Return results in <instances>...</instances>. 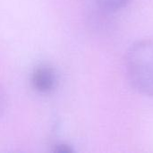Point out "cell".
<instances>
[{"label": "cell", "mask_w": 153, "mask_h": 153, "mask_svg": "<svg viewBox=\"0 0 153 153\" xmlns=\"http://www.w3.org/2000/svg\"><path fill=\"white\" fill-rule=\"evenodd\" d=\"M55 152H56L61 153H70L73 152V149H72L69 145H67V144L61 143V144H57V145L56 146Z\"/></svg>", "instance_id": "obj_5"}, {"label": "cell", "mask_w": 153, "mask_h": 153, "mask_svg": "<svg viewBox=\"0 0 153 153\" xmlns=\"http://www.w3.org/2000/svg\"><path fill=\"white\" fill-rule=\"evenodd\" d=\"M93 3L101 10L115 12L125 7L130 0H92Z\"/></svg>", "instance_id": "obj_3"}, {"label": "cell", "mask_w": 153, "mask_h": 153, "mask_svg": "<svg viewBox=\"0 0 153 153\" xmlns=\"http://www.w3.org/2000/svg\"><path fill=\"white\" fill-rule=\"evenodd\" d=\"M126 71L134 90L153 97V41L142 40L130 47L126 56Z\"/></svg>", "instance_id": "obj_1"}, {"label": "cell", "mask_w": 153, "mask_h": 153, "mask_svg": "<svg viewBox=\"0 0 153 153\" xmlns=\"http://www.w3.org/2000/svg\"><path fill=\"white\" fill-rule=\"evenodd\" d=\"M30 82L36 91L42 94L50 93L56 89L57 84L56 71L46 65L37 66L31 74Z\"/></svg>", "instance_id": "obj_2"}, {"label": "cell", "mask_w": 153, "mask_h": 153, "mask_svg": "<svg viewBox=\"0 0 153 153\" xmlns=\"http://www.w3.org/2000/svg\"><path fill=\"white\" fill-rule=\"evenodd\" d=\"M6 108V97L4 90L0 86V118L4 115Z\"/></svg>", "instance_id": "obj_4"}]
</instances>
